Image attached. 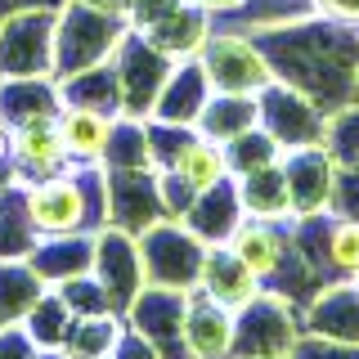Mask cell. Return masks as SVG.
<instances>
[{
    "label": "cell",
    "mask_w": 359,
    "mask_h": 359,
    "mask_svg": "<svg viewBox=\"0 0 359 359\" xmlns=\"http://www.w3.org/2000/svg\"><path fill=\"white\" fill-rule=\"evenodd\" d=\"M216 95L202 72L198 59H175V67L166 72L162 90H157V104L149 112V121H166V126H198L207 99Z\"/></svg>",
    "instance_id": "2e32d148"
},
{
    "label": "cell",
    "mask_w": 359,
    "mask_h": 359,
    "mask_svg": "<svg viewBox=\"0 0 359 359\" xmlns=\"http://www.w3.org/2000/svg\"><path fill=\"white\" fill-rule=\"evenodd\" d=\"M287 359H359V346L355 341H328V337L301 332Z\"/></svg>",
    "instance_id": "4dcf8cb0"
},
{
    "label": "cell",
    "mask_w": 359,
    "mask_h": 359,
    "mask_svg": "<svg viewBox=\"0 0 359 359\" xmlns=\"http://www.w3.org/2000/svg\"><path fill=\"white\" fill-rule=\"evenodd\" d=\"M41 346L27 337V328L22 323H14V328H0V359H36Z\"/></svg>",
    "instance_id": "836d02e7"
},
{
    "label": "cell",
    "mask_w": 359,
    "mask_h": 359,
    "mask_svg": "<svg viewBox=\"0 0 359 359\" xmlns=\"http://www.w3.org/2000/svg\"><path fill=\"white\" fill-rule=\"evenodd\" d=\"M59 117V112H54ZM54 117H32V121H14V135H9V166H14L18 184L27 180H45L59 175L72 166L67 157V144L59 135V121Z\"/></svg>",
    "instance_id": "4fadbf2b"
},
{
    "label": "cell",
    "mask_w": 359,
    "mask_h": 359,
    "mask_svg": "<svg viewBox=\"0 0 359 359\" xmlns=\"http://www.w3.org/2000/svg\"><path fill=\"white\" fill-rule=\"evenodd\" d=\"M189 5H198V9H207L211 18H220V14H243L252 0H189Z\"/></svg>",
    "instance_id": "d590c367"
},
{
    "label": "cell",
    "mask_w": 359,
    "mask_h": 359,
    "mask_svg": "<svg viewBox=\"0 0 359 359\" xmlns=\"http://www.w3.org/2000/svg\"><path fill=\"white\" fill-rule=\"evenodd\" d=\"M95 233H54V238H36V247L27 252V261L45 278V287H59V283H67V278H76V274H90V265H95Z\"/></svg>",
    "instance_id": "44dd1931"
},
{
    "label": "cell",
    "mask_w": 359,
    "mask_h": 359,
    "mask_svg": "<svg viewBox=\"0 0 359 359\" xmlns=\"http://www.w3.org/2000/svg\"><path fill=\"white\" fill-rule=\"evenodd\" d=\"M54 18L59 9L14 5L0 18V76H54Z\"/></svg>",
    "instance_id": "52a82bcc"
},
{
    "label": "cell",
    "mask_w": 359,
    "mask_h": 359,
    "mask_svg": "<svg viewBox=\"0 0 359 359\" xmlns=\"http://www.w3.org/2000/svg\"><path fill=\"white\" fill-rule=\"evenodd\" d=\"M162 171H171L180 175L194 194H202V189H211V184H220V180H229V153H224V144L220 140H211V135H202L198 126L180 140V149L171 153V162L162 166Z\"/></svg>",
    "instance_id": "7402d4cb"
},
{
    "label": "cell",
    "mask_w": 359,
    "mask_h": 359,
    "mask_svg": "<svg viewBox=\"0 0 359 359\" xmlns=\"http://www.w3.org/2000/svg\"><path fill=\"white\" fill-rule=\"evenodd\" d=\"M22 328H27V337L41 351H63L67 328H72V310H67V301L59 292H45L36 306H32V314L22 319Z\"/></svg>",
    "instance_id": "83f0119b"
},
{
    "label": "cell",
    "mask_w": 359,
    "mask_h": 359,
    "mask_svg": "<svg viewBox=\"0 0 359 359\" xmlns=\"http://www.w3.org/2000/svg\"><path fill=\"white\" fill-rule=\"evenodd\" d=\"M256 104H261V126L274 135L283 149L323 144V135H328V112L314 104L306 90L278 81V76L261 90V95H256Z\"/></svg>",
    "instance_id": "30bf717a"
},
{
    "label": "cell",
    "mask_w": 359,
    "mask_h": 359,
    "mask_svg": "<svg viewBox=\"0 0 359 359\" xmlns=\"http://www.w3.org/2000/svg\"><path fill=\"white\" fill-rule=\"evenodd\" d=\"M252 36L261 41V50H265L278 81L306 90L323 112H337L355 99L359 27L323 18L310 9V14L274 22V27H256Z\"/></svg>",
    "instance_id": "6da1fadb"
},
{
    "label": "cell",
    "mask_w": 359,
    "mask_h": 359,
    "mask_svg": "<svg viewBox=\"0 0 359 359\" xmlns=\"http://www.w3.org/2000/svg\"><path fill=\"white\" fill-rule=\"evenodd\" d=\"M202 72L216 95H261L274 81V67H269L261 41L252 32H233V27H211L207 45L198 54Z\"/></svg>",
    "instance_id": "5b68a950"
},
{
    "label": "cell",
    "mask_w": 359,
    "mask_h": 359,
    "mask_svg": "<svg viewBox=\"0 0 359 359\" xmlns=\"http://www.w3.org/2000/svg\"><path fill=\"white\" fill-rule=\"evenodd\" d=\"M45 278L32 269L27 256H0V328H14L45 297Z\"/></svg>",
    "instance_id": "cb8c5ba5"
},
{
    "label": "cell",
    "mask_w": 359,
    "mask_h": 359,
    "mask_svg": "<svg viewBox=\"0 0 359 359\" xmlns=\"http://www.w3.org/2000/svg\"><path fill=\"white\" fill-rule=\"evenodd\" d=\"M355 283H359V278H355Z\"/></svg>",
    "instance_id": "ab89813d"
},
{
    "label": "cell",
    "mask_w": 359,
    "mask_h": 359,
    "mask_svg": "<svg viewBox=\"0 0 359 359\" xmlns=\"http://www.w3.org/2000/svg\"><path fill=\"white\" fill-rule=\"evenodd\" d=\"M112 67H117V90H121V112L126 117H149L157 104V90H162L166 72L175 67L171 54H162L149 36L140 32H126V41L112 54Z\"/></svg>",
    "instance_id": "ba28073f"
},
{
    "label": "cell",
    "mask_w": 359,
    "mask_h": 359,
    "mask_svg": "<svg viewBox=\"0 0 359 359\" xmlns=\"http://www.w3.org/2000/svg\"><path fill=\"white\" fill-rule=\"evenodd\" d=\"M108 359H166V351L157 341H149L144 332H135L130 323H126V332H121V341H117V351H112Z\"/></svg>",
    "instance_id": "d6a6232c"
},
{
    "label": "cell",
    "mask_w": 359,
    "mask_h": 359,
    "mask_svg": "<svg viewBox=\"0 0 359 359\" xmlns=\"http://www.w3.org/2000/svg\"><path fill=\"white\" fill-rule=\"evenodd\" d=\"M323 144H328V153L337 157V166L359 162V99L328 112V135H323Z\"/></svg>",
    "instance_id": "f546056e"
},
{
    "label": "cell",
    "mask_w": 359,
    "mask_h": 359,
    "mask_svg": "<svg viewBox=\"0 0 359 359\" xmlns=\"http://www.w3.org/2000/svg\"><path fill=\"white\" fill-rule=\"evenodd\" d=\"M140 256H144V278L149 287H171V292H194L207 261V243L189 229L184 220L162 216L157 224L140 233Z\"/></svg>",
    "instance_id": "277c9868"
},
{
    "label": "cell",
    "mask_w": 359,
    "mask_h": 359,
    "mask_svg": "<svg viewBox=\"0 0 359 359\" xmlns=\"http://www.w3.org/2000/svg\"><path fill=\"white\" fill-rule=\"evenodd\" d=\"M332 216H355V220H359V162H355V166H337Z\"/></svg>",
    "instance_id": "1f68e13d"
},
{
    "label": "cell",
    "mask_w": 359,
    "mask_h": 359,
    "mask_svg": "<svg viewBox=\"0 0 359 359\" xmlns=\"http://www.w3.org/2000/svg\"><path fill=\"white\" fill-rule=\"evenodd\" d=\"M18 198L36 238L95 233V224H108V175L99 166H67L59 175L27 180L18 184Z\"/></svg>",
    "instance_id": "7a4b0ae2"
},
{
    "label": "cell",
    "mask_w": 359,
    "mask_h": 359,
    "mask_svg": "<svg viewBox=\"0 0 359 359\" xmlns=\"http://www.w3.org/2000/svg\"><path fill=\"white\" fill-rule=\"evenodd\" d=\"M283 175H287V198H292V220L323 216L332 211V184H337V157L328 144H301L283 149Z\"/></svg>",
    "instance_id": "7c38bea8"
},
{
    "label": "cell",
    "mask_w": 359,
    "mask_h": 359,
    "mask_svg": "<svg viewBox=\"0 0 359 359\" xmlns=\"http://www.w3.org/2000/svg\"><path fill=\"white\" fill-rule=\"evenodd\" d=\"M355 99H359V81H355Z\"/></svg>",
    "instance_id": "f35d334b"
},
{
    "label": "cell",
    "mask_w": 359,
    "mask_h": 359,
    "mask_svg": "<svg viewBox=\"0 0 359 359\" xmlns=\"http://www.w3.org/2000/svg\"><path fill=\"white\" fill-rule=\"evenodd\" d=\"M121 332H126V314H72V328H67L63 351L72 359H108L117 351Z\"/></svg>",
    "instance_id": "484cf974"
},
{
    "label": "cell",
    "mask_w": 359,
    "mask_h": 359,
    "mask_svg": "<svg viewBox=\"0 0 359 359\" xmlns=\"http://www.w3.org/2000/svg\"><path fill=\"white\" fill-rule=\"evenodd\" d=\"M224 247H229V252L269 287V283H274V274L287 265V256H292V220L243 216L238 229L229 233V243H224Z\"/></svg>",
    "instance_id": "5bb4252c"
},
{
    "label": "cell",
    "mask_w": 359,
    "mask_h": 359,
    "mask_svg": "<svg viewBox=\"0 0 359 359\" xmlns=\"http://www.w3.org/2000/svg\"><path fill=\"white\" fill-rule=\"evenodd\" d=\"M198 292H202V297H211L216 306H224V310L238 314L243 306H252V301L261 297L265 283H261V278H256L252 269H247L224 243H216V247H207V261H202Z\"/></svg>",
    "instance_id": "ac0fdd59"
},
{
    "label": "cell",
    "mask_w": 359,
    "mask_h": 359,
    "mask_svg": "<svg viewBox=\"0 0 359 359\" xmlns=\"http://www.w3.org/2000/svg\"><path fill=\"white\" fill-rule=\"evenodd\" d=\"M126 32H130L126 14H112L104 5H90V0H63L59 18H54V81L112 63Z\"/></svg>",
    "instance_id": "3957f363"
},
{
    "label": "cell",
    "mask_w": 359,
    "mask_h": 359,
    "mask_svg": "<svg viewBox=\"0 0 359 359\" xmlns=\"http://www.w3.org/2000/svg\"><path fill=\"white\" fill-rule=\"evenodd\" d=\"M301 337V310L278 292H261L252 306L233 314V351L229 359H287Z\"/></svg>",
    "instance_id": "8992f818"
},
{
    "label": "cell",
    "mask_w": 359,
    "mask_h": 359,
    "mask_svg": "<svg viewBox=\"0 0 359 359\" xmlns=\"http://www.w3.org/2000/svg\"><path fill=\"white\" fill-rule=\"evenodd\" d=\"M90 274L99 278L108 306L117 314H126L135 306V297L149 287V278H144V256H140V238L126 233V229H117V224H104V229L95 233V265H90Z\"/></svg>",
    "instance_id": "9c48e42d"
},
{
    "label": "cell",
    "mask_w": 359,
    "mask_h": 359,
    "mask_svg": "<svg viewBox=\"0 0 359 359\" xmlns=\"http://www.w3.org/2000/svg\"><path fill=\"white\" fill-rule=\"evenodd\" d=\"M180 220H184L207 247L229 243V233L238 229V220H243L238 180L229 175V180H220V184H211V189H202V194H194V202H189V211H184Z\"/></svg>",
    "instance_id": "ffe728a7"
},
{
    "label": "cell",
    "mask_w": 359,
    "mask_h": 359,
    "mask_svg": "<svg viewBox=\"0 0 359 359\" xmlns=\"http://www.w3.org/2000/svg\"><path fill=\"white\" fill-rule=\"evenodd\" d=\"M90 5H104V9H112V14H126L130 0H90Z\"/></svg>",
    "instance_id": "74e56055"
},
{
    "label": "cell",
    "mask_w": 359,
    "mask_h": 359,
    "mask_svg": "<svg viewBox=\"0 0 359 359\" xmlns=\"http://www.w3.org/2000/svg\"><path fill=\"white\" fill-rule=\"evenodd\" d=\"M108 224L140 238L149 224L166 216L157 166H108Z\"/></svg>",
    "instance_id": "8fae6325"
},
{
    "label": "cell",
    "mask_w": 359,
    "mask_h": 359,
    "mask_svg": "<svg viewBox=\"0 0 359 359\" xmlns=\"http://www.w3.org/2000/svg\"><path fill=\"white\" fill-rule=\"evenodd\" d=\"M224 153H229V171L247 175V171H256V166L278 162V157H283V144H278L265 126H252V130L233 135V140L224 144Z\"/></svg>",
    "instance_id": "f1b7e54d"
},
{
    "label": "cell",
    "mask_w": 359,
    "mask_h": 359,
    "mask_svg": "<svg viewBox=\"0 0 359 359\" xmlns=\"http://www.w3.org/2000/svg\"><path fill=\"white\" fill-rule=\"evenodd\" d=\"M301 328H306L310 337L355 341L359 346V283L355 278L323 283L306 306H301Z\"/></svg>",
    "instance_id": "9a60e30c"
},
{
    "label": "cell",
    "mask_w": 359,
    "mask_h": 359,
    "mask_svg": "<svg viewBox=\"0 0 359 359\" xmlns=\"http://www.w3.org/2000/svg\"><path fill=\"white\" fill-rule=\"evenodd\" d=\"M0 108L9 121L54 117L63 108V90L54 76H0Z\"/></svg>",
    "instance_id": "d4e9b609"
},
{
    "label": "cell",
    "mask_w": 359,
    "mask_h": 359,
    "mask_svg": "<svg viewBox=\"0 0 359 359\" xmlns=\"http://www.w3.org/2000/svg\"><path fill=\"white\" fill-rule=\"evenodd\" d=\"M261 126V104H256V95H211L207 108H202L198 117V130L211 135V140L229 144L233 135Z\"/></svg>",
    "instance_id": "4316f807"
},
{
    "label": "cell",
    "mask_w": 359,
    "mask_h": 359,
    "mask_svg": "<svg viewBox=\"0 0 359 359\" xmlns=\"http://www.w3.org/2000/svg\"><path fill=\"white\" fill-rule=\"evenodd\" d=\"M9 135H14V121L5 117V108H0V171L14 175V166H9ZM18 180V175H14Z\"/></svg>",
    "instance_id": "8d00e7d4"
},
{
    "label": "cell",
    "mask_w": 359,
    "mask_h": 359,
    "mask_svg": "<svg viewBox=\"0 0 359 359\" xmlns=\"http://www.w3.org/2000/svg\"><path fill=\"white\" fill-rule=\"evenodd\" d=\"M54 121H59V135H63V144H67V157H72V166H99V162L108 157L117 112L86 108V104H63Z\"/></svg>",
    "instance_id": "d6986e66"
},
{
    "label": "cell",
    "mask_w": 359,
    "mask_h": 359,
    "mask_svg": "<svg viewBox=\"0 0 359 359\" xmlns=\"http://www.w3.org/2000/svg\"><path fill=\"white\" fill-rule=\"evenodd\" d=\"M233 351V310L216 306L194 287L184 301V359H229Z\"/></svg>",
    "instance_id": "e0dca14e"
},
{
    "label": "cell",
    "mask_w": 359,
    "mask_h": 359,
    "mask_svg": "<svg viewBox=\"0 0 359 359\" xmlns=\"http://www.w3.org/2000/svg\"><path fill=\"white\" fill-rule=\"evenodd\" d=\"M238 180V202H243V216H261V220H292V198H287V175L283 162H269L256 166Z\"/></svg>",
    "instance_id": "603a6c76"
},
{
    "label": "cell",
    "mask_w": 359,
    "mask_h": 359,
    "mask_svg": "<svg viewBox=\"0 0 359 359\" xmlns=\"http://www.w3.org/2000/svg\"><path fill=\"white\" fill-rule=\"evenodd\" d=\"M310 9L323 14V18H337V22L359 27V0H310Z\"/></svg>",
    "instance_id": "e575fe53"
}]
</instances>
